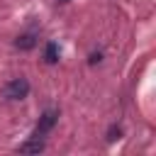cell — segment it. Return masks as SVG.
<instances>
[{
  "mask_svg": "<svg viewBox=\"0 0 156 156\" xmlns=\"http://www.w3.org/2000/svg\"><path fill=\"white\" fill-rule=\"evenodd\" d=\"M27 95H29V80L27 78H12L2 88V98H7V100H22Z\"/></svg>",
  "mask_w": 156,
  "mask_h": 156,
  "instance_id": "obj_1",
  "label": "cell"
},
{
  "mask_svg": "<svg viewBox=\"0 0 156 156\" xmlns=\"http://www.w3.org/2000/svg\"><path fill=\"white\" fill-rule=\"evenodd\" d=\"M56 119H58V112H56V110H46V112L39 117L37 127H34V136H44V134H49V132L54 129Z\"/></svg>",
  "mask_w": 156,
  "mask_h": 156,
  "instance_id": "obj_2",
  "label": "cell"
},
{
  "mask_svg": "<svg viewBox=\"0 0 156 156\" xmlns=\"http://www.w3.org/2000/svg\"><path fill=\"white\" fill-rule=\"evenodd\" d=\"M17 151H20V154H39V151H44V141H41L39 136H34L32 141L20 144V146H17Z\"/></svg>",
  "mask_w": 156,
  "mask_h": 156,
  "instance_id": "obj_3",
  "label": "cell"
},
{
  "mask_svg": "<svg viewBox=\"0 0 156 156\" xmlns=\"http://www.w3.org/2000/svg\"><path fill=\"white\" fill-rule=\"evenodd\" d=\"M15 46H17L20 51H29V49L37 46V37L29 34V32H27V34H20V37L15 39Z\"/></svg>",
  "mask_w": 156,
  "mask_h": 156,
  "instance_id": "obj_4",
  "label": "cell"
},
{
  "mask_svg": "<svg viewBox=\"0 0 156 156\" xmlns=\"http://www.w3.org/2000/svg\"><path fill=\"white\" fill-rule=\"evenodd\" d=\"M44 61H46V63H56V61H58V46H56L54 41L46 44V49H44Z\"/></svg>",
  "mask_w": 156,
  "mask_h": 156,
  "instance_id": "obj_5",
  "label": "cell"
},
{
  "mask_svg": "<svg viewBox=\"0 0 156 156\" xmlns=\"http://www.w3.org/2000/svg\"><path fill=\"white\" fill-rule=\"evenodd\" d=\"M119 134H122V132H119V127H112V129L107 132V139H110V141H115V139H119Z\"/></svg>",
  "mask_w": 156,
  "mask_h": 156,
  "instance_id": "obj_6",
  "label": "cell"
},
{
  "mask_svg": "<svg viewBox=\"0 0 156 156\" xmlns=\"http://www.w3.org/2000/svg\"><path fill=\"white\" fill-rule=\"evenodd\" d=\"M100 61V54H90V58H88V63H98Z\"/></svg>",
  "mask_w": 156,
  "mask_h": 156,
  "instance_id": "obj_7",
  "label": "cell"
},
{
  "mask_svg": "<svg viewBox=\"0 0 156 156\" xmlns=\"http://www.w3.org/2000/svg\"><path fill=\"white\" fill-rule=\"evenodd\" d=\"M56 2H61V5H66V2H71V0H56Z\"/></svg>",
  "mask_w": 156,
  "mask_h": 156,
  "instance_id": "obj_8",
  "label": "cell"
}]
</instances>
